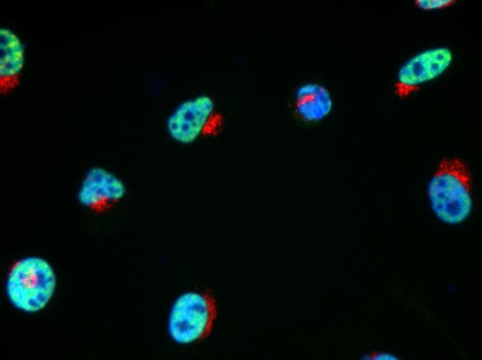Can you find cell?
Instances as JSON below:
<instances>
[{
    "label": "cell",
    "instance_id": "obj_1",
    "mask_svg": "<svg viewBox=\"0 0 482 360\" xmlns=\"http://www.w3.org/2000/svg\"><path fill=\"white\" fill-rule=\"evenodd\" d=\"M474 178L467 162L456 156L442 158L427 186V195L435 215L445 224L465 221L473 206Z\"/></svg>",
    "mask_w": 482,
    "mask_h": 360
},
{
    "label": "cell",
    "instance_id": "obj_2",
    "mask_svg": "<svg viewBox=\"0 0 482 360\" xmlns=\"http://www.w3.org/2000/svg\"><path fill=\"white\" fill-rule=\"evenodd\" d=\"M217 314L216 298L208 289L185 291L175 298L170 309L168 335L181 345L202 342L212 333Z\"/></svg>",
    "mask_w": 482,
    "mask_h": 360
},
{
    "label": "cell",
    "instance_id": "obj_3",
    "mask_svg": "<svg viewBox=\"0 0 482 360\" xmlns=\"http://www.w3.org/2000/svg\"><path fill=\"white\" fill-rule=\"evenodd\" d=\"M55 286L56 277L50 264L42 258L28 256L11 267L6 281V293L14 307L35 313L47 305Z\"/></svg>",
    "mask_w": 482,
    "mask_h": 360
},
{
    "label": "cell",
    "instance_id": "obj_4",
    "mask_svg": "<svg viewBox=\"0 0 482 360\" xmlns=\"http://www.w3.org/2000/svg\"><path fill=\"white\" fill-rule=\"evenodd\" d=\"M225 118L213 97L195 95L178 103L168 115L165 128L168 137L181 145L202 138H215L223 130Z\"/></svg>",
    "mask_w": 482,
    "mask_h": 360
},
{
    "label": "cell",
    "instance_id": "obj_5",
    "mask_svg": "<svg viewBox=\"0 0 482 360\" xmlns=\"http://www.w3.org/2000/svg\"><path fill=\"white\" fill-rule=\"evenodd\" d=\"M452 60V52L447 47H435L417 53L399 69L393 85L395 94L404 100L418 92L423 84L444 73Z\"/></svg>",
    "mask_w": 482,
    "mask_h": 360
},
{
    "label": "cell",
    "instance_id": "obj_6",
    "mask_svg": "<svg viewBox=\"0 0 482 360\" xmlns=\"http://www.w3.org/2000/svg\"><path fill=\"white\" fill-rule=\"evenodd\" d=\"M123 180L113 172L100 166L91 168L84 174L78 191L79 203L96 213L115 208L126 196Z\"/></svg>",
    "mask_w": 482,
    "mask_h": 360
},
{
    "label": "cell",
    "instance_id": "obj_7",
    "mask_svg": "<svg viewBox=\"0 0 482 360\" xmlns=\"http://www.w3.org/2000/svg\"><path fill=\"white\" fill-rule=\"evenodd\" d=\"M26 46L11 27H0V91L6 95L19 84L26 62Z\"/></svg>",
    "mask_w": 482,
    "mask_h": 360
},
{
    "label": "cell",
    "instance_id": "obj_8",
    "mask_svg": "<svg viewBox=\"0 0 482 360\" xmlns=\"http://www.w3.org/2000/svg\"><path fill=\"white\" fill-rule=\"evenodd\" d=\"M332 107L330 91L321 84L305 83L296 91L294 110L301 120L307 123L321 121L330 114Z\"/></svg>",
    "mask_w": 482,
    "mask_h": 360
},
{
    "label": "cell",
    "instance_id": "obj_9",
    "mask_svg": "<svg viewBox=\"0 0 482 360\" xmlns=\"http://www.w3.org/2000/svg\"><path fill=\"white\" fill-rule=\"evenodd\" d=\"M457 3L456 0H415L413 5L423 11L443 10Z\"/></svg>",
    "mask_w": 482,
    "mask_h": 360
},
{
    "label": "cell",
    "instance_id": "obj_10",
    "mask_svg": "<svg viewBox=\"0 0 482 360\" xmlns=\"http://www.w3.org/2000/svg\"><path fill=\"white\" fill-rule=\"evenodd\" d=\"M365 359H392L391 357V355H389L387 354H383V353H372L369 354L368 357H366Z\"/></svg>",
    "mask_w": 482,
    "mask_h": 360
}]
</instances>
